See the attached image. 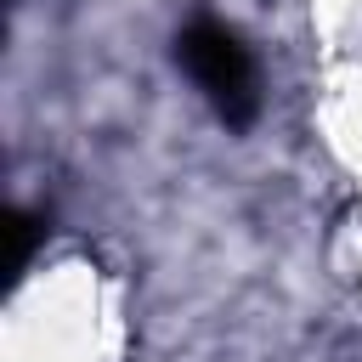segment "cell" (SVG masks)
<instances>
[{"mask_svg":"<svg viewBox=\"0 0 362 362\" xmlns=\"http://www.w3.org/2000/svg\"><path fill=\"white\" fill-rule=\"evenodd\" d=\"M34 238H40V226L23 215V209H11L6 215V277L17 283L23 277V266H28V249H34Z\"/></svg>","mask_w":362,"mask_h":362,"instance_id":"cell-2","label":"cell"},{"mask_svg":"<svg viewBox=\"0 0 362 362\" xmlns=\"http://www.w3.org/2000/svg\"><path fill=\"white\" fill-rule=\"evenodd\" d=\"M175 57H181V68L192 74V85L209 96V107H215L226 124H249V119L260 113L255 57H249V45H243L226 23H215V17L187 23L181 40H175Z\"/></svg>","mask_w":362,"mask_h":362,"instance_id":"cell-1","label":"cell"}]
</instances>
